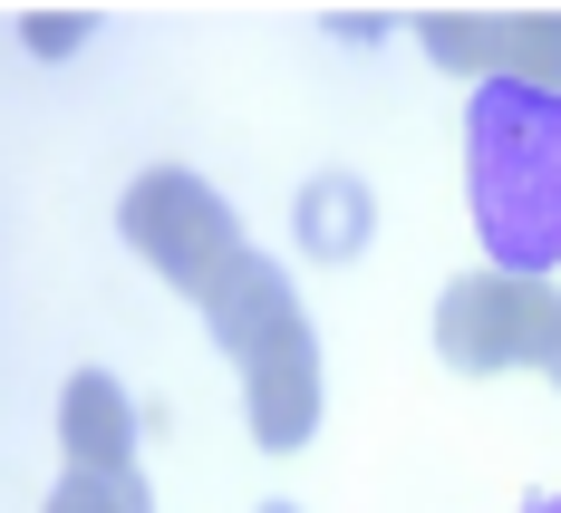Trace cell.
Here are the masks:
<instances>
[{
    "label": "cell",
    "instance_id": "cell-8",
    "mask_svg": "<svg viewBox=\"0 0 561 513\" xmlns=\"http://www.w3.org/2000/svg\"><path fill=\"white\" fill-rule=\"evenodd\" d=\"M39 513H156V494H146L136 475H88V465H68Z\"/></svg>",
    "mask_w": 561,
    "mask_h": 513
},
{
    "label": "cell",
    "instance_id": "cell-3",
    "mask_svg": "<svg viewBox=\"0 0 561 513\" xmlns=\"http://www.w3.org/2000/svg\"><path fill=\"white\" fill-rule=\"evenodd\" d=\"M116 232H126V252H136L156 282H174L184 300H214V282L252 252L242 224H232V204L204 174H184V166H146L136 174L126 204H116Z\"/></svg>",
    "mask_w": 561,
    "mask_h": 513
},
{
    "label": "cell",
    "instance_id": "cell-5",
    "mask_svg": "<svg viewBox=\"0 0 561 513\" xmlns=\"http://www.w3.org/2000/svg\"><path fill=\"white\" fill-rule=\"evenodd\" d=\"M416 39L465 88H552L561 98V10H426Z\"/></svg>",
    "mask_w": 561,
    "mask_h": 513
},
{
    "label": "cell",
    "instance_id": "cell-1",
    "mask_svg": "<svg viewBox=\"0 0 561 513\" xmlns=\"http://www.w3.org/2000/svg\"><path fill=\"white\" fill-rule=\"evenodd\" d=\"M465 204H474L494 272H523V282L561 272V98L552 88H474Z\"/></svg>",
    "mask_w": 561,
    "mask_h": 513
},
{
    "label": "cell",
    "instance_id": "cell-9",
    "mask_svg": "<svg viewBox=\"0 0 561 513\" xmlns=\"http://www.w3.org/2000/svg\"><path fill=\"white\" fill-rule=\"evenodd\" d=\"M88 30H98V20H78V10H30V20H20V39H30V49H88Z\"/></svg>",
    "mask_w": 561,
    "mask_h": 513
},
{
    "label": "cell",
    "instance_id": "cell-2",
    "mask_svg": "<svg viewBox=\"0 0 561 513\" xmlns=\"http://www.w3.org/2000/svg\"><path fill=\"white\" fill-rule=\"evenodd\" d=\"M204 320H214L224 358L242 368V417H252V436H262L272 456L310 446V436H320V330H310L290 272L262 262V252H242L224 282H214Z\"/></svg>",
    "mask_w": 561,
    "mask_h": 513
},
{
    "label": "cell",
    "instance_id": "cell-6",
    "mask_svg": "<svg viewBox=\"0 0 561 513\" xmlns=\"http://www.w3.org/2000/svg\"><path fill=\"white\" fill-rule=\"evenodd\" d=\"M58 456L88 475H136V407L107 368H78L58 388Z\"/></svg>",
    "mask_w": 561,
    "mask_h": 513
},
{
    "label": "cell",
    "instance_id": "cell-10",
    "mask_svg": "<svg viewBox=\"0 0 561 513\" xmlns=\"http://www.w3.org/2000/svg\"><path fill=\"white\" fill-rule=\"evenodd\" d=\"M523 513H561V494H533V504H523Z\"/></svg>",
    "mask_w": 561,
    "mask_h": 513
},
{
    "label": "cell",
    "instance_id": "cell-12",
    "mask_svg": "<svg viewBox=\"0 0 561 513\" xmlns=\"http://www.w3.org/2000/svg\"><path fill=\"white\" fill-rule=\"evenodd\" d=\"M552 378H561V368H552Z\"/></svg>",
    "mask_w": 561,
    "mask_h": 513
},
{
    "label": "cell",
    "instance_id": "cell-7",
    "mask_svg": "<svg viewBox=\"0 0 561 513\" xmlns=\"http://www.w3.org/2000/svg\"><path fill=\"white\" fill-rule=\"evenodd\" d=\"M290 224H300V252H320V262H358L368 232H378V194H368L358 174H310Z\"/></svg>",
    "mask_w": 561,
    "mask_h": 513
},
{
    "label": "cell",
    "instance_id": "cell-11",
    "mask_svg": "<svg viewBox=\"0 0 561 513\" xmlns=\"http://www.w3.org/2000/svg\"><path fill=\"white\" fill-rule=\"evenodd\" d=\"M262 513H290V504H262Z\"/></svg>",
    "mask_w": 561,
    "mask_h": 513
},
{
    "label": "cell",
    "instance_id": "cell-4",
    "mask_svg": "<svg viewBox=\"0 0 561 513\" xmlns=\"http://www.w3.org/2000/svg\"><path fill=\"white\" fill-rule=\"evenodd\" d=\"M436 358L455 378H504V368H561V282L523 272H455L436 300Z\"/></svg>",
    "mask_w": 561,
    "mask_h": 513
}]
</instances>
